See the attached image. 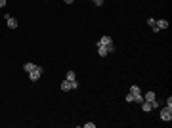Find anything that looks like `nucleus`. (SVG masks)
<instances>
[{
    "label": "nucleus",
    "mask_w": 172,
    "mask_h": 128,
    "mask_svg": "<svg viewBox=\"0 0 172 128\" xmlns=\"http://www.w3.org/2000/svg\"><path fill=\"white\" fill-rule=\"evenodd\" d=\"M161 119H163L165 122H170L172 121V107H168V105H166V107L161 111Z\"/></svg>",
    "instance_id": "1"
},
{
    "label": "nucleus",
    "mask_w": 172,
    "mask_h": 128,
    "mask_svg": "<svg viewBox=\"0 0 172 128\" xmlns=\"http://www.w3.org/2000/svg\"><path fill=\"white\" fill-rule=\"evenodd\" d=\"M40 77H42V67H37L35 71H31V73H29V78H31L33 82H37Z\"/></svg>",
    "instance_id": "2"
},
{
    "label": "nucleus",
    "mask_w": 172,
    "mask_h": 128,
    "mask_svg": "<svg viewBox=\"0 0 172 128\" xmlns=\"http://www.w3.org/2000/svg\"><path fill=\"white\" fill-rule=\"evenodd\" d=\"M98 44H100V46H109V44H113V38L105 34V36H102V38H100V42H98Z\"/></svg>",
    "instance_id": "3"
},
{
    "label": "nucleus",
    "mask_w": 172,
    "mask_h": 128,
    "mask_svg": "<svg viewBox=\"0 0 172 128\" xmlns=\"http://www.w3.org/2000/svg\"><path fill=\"white\" fill-rule=\"evenodd\" d=\"M155 27H157L159 31H163V29L168 27V21H166V19H157V21H155Z\"/></svg>",
    "instance_id": "4"
},
{
    "label": "nucleus",
    "mask_w": 172,
    "mask_h": 128,
    "mask_svg": "<svg viewBox=\"0 0 172 128\" xmlns=\"http://www.w3.org/2000/svg\"><path fill=\"white\" fill-rule=\"evenodd\" d=\"M109 52H107V46H100L98 44V56H102V58H105Z\"/></svg>",
    "instance_id": "5"
},
{
    "label": "nucleus",
    "mask_w": 172,
    "mask_h": 128,
    "mask_svg": "<svg viewBox=\"0 0 172 128\" xmlns=\"http://www.w3.org/2000/svg\"><path fill=\"white\" fill-rule=\"evenodd\" d=\"M140 105H141V109H143L145 113H149V111H153V105H151V101H141Z\"/></svg>",
    "instance_id": "6"
},
{
    "label": "nucleus",
    "mask_w": 172,
    "mask_h": 128,
    "mask_svg": "<svg viewBox=\"0 0 172 128\" xmlns=\"http://www.w3.org/2000/svg\"><path fill=\"white\" fill-rule=\"evenodd\" d=\"M8 27H10V29H15V27H17V19L10 15V17H8Z\"/></svg>",
    "instance_id": "7"
},
{
    "label": "nucleus",
    "mask_w": 172,
    "mask_h": 128,
    "mask_svg": "<svg viewBox=\"0 0 172 128\" xmlns=\"http://www.w3.org/2000/svg\"><path fill=\"white\" fill-rule=\"evenodd\" d=\"M143 101H155V92H147L145 96H143Z\"/></svg>",
    "instance_id": "8"
},
{
    "label": "nucleus",
    "mask_w": 172,
    "mask_h": 128,
    "mask_svg": "<svg viewBox=\"0 0 172 128\" xmlns=\"http://www.w3.org/2000/svg\"><path fill=\"white\" fill-rule=\"evenodd\" d=\"M37 67H38V65H35V63H25V65H23V69H25L27 73H31V71H35Z\"/></svg>",
    "instance_id": "9"
},
{
    "label": "nucleus",
    "mask_w": 172,
    "mask_h": 128,
    "mask_svg": "<svg viewBox=\"0 0 172 128\" xmlns=\"http://www.w3.org/2000/svg\"><path fill=\"white\" fill-rule=\"evenodd\" d=\"M130 94H134V96H138V94H141V90H140V86H130Z\"/></svg>",
    "instance_id": "10"
},
{
    "label": "nucleus",
    "mask_w": 172,
    "mask_h": 128,
    "mask_svg": "<svg viewBox=\"0 0 172 128\" xmlns=\"http://www.w3.org/2000/svg\"><path fill=\"white\" fill-rule=\"evenodd\" d=\"M65 78H67V80H76V77H75V73H73V71H67Z\"/></svg>",
    "instance_id": "11"
},
{
    "label": "nucleus",
    "mask_w": 172,
    "mask_h": 128,
    "mask_svg": "<svg viewBox=\"0 0 172 128\" xmlns=\"http://www.w3.org/2000/svg\"><path fill=\"white\" fill-rule=\"evenodd\" d=\"M134 101L141 103V101H143V96H141V94H138V96H134Z\"/></svg>",
    "instance_id": "12"
},
{
    "label": "nucleus",
    "mask_w": 172,
    "mask_h": 128,
    "mask_svg": "<svg viewBox=\"0 0 172 128\" xmlns=\"http://www.w3.org/2000/svg\"><path fill=\"white\" fill-rule=\"evenodd\" d=\"M126 101H128V103L134 101V94H130V92H128V94H126Z\"/></svg>",
    "instance_id": "13"
},
{
    "label": "nucleus",
    "mask_w": 172,
    "mask_h": 128,
    "mask_svg": "<svg viewBox=\"0 0 172 128\" xmlns=\"http://www.w3.org/2000/svg\"><path fill=\"white\" fill-rule=\"evenodd\" d=\"M155 21H157V19H153V17H151V19H147V25H149V27H155Z\"/></svg>",
    "instance_id": "14"
},
{
    "label": "nucleus",
    "mask_w": 172,
    "mask_h": 128,
    "mask_svg": "<svg viewBox=\"0 0 172 128\" xmlns=\"http://www.w3.org/2000/svg\"><path fill=\"white\" fill-rule=\"evenodd\" d=\"M166 105H168V107H172V97H170V96L166 97Z\"/></svg>",
    "instance_id": "15"
},
{
    "label": "nucleus",
    "mask_w": 172,
    "mask_h": 128,
    "mask_svg": "<svg viewBox=\"0 0 172 128\" xmlns=\"http://www.w3.org/2000/svg\"><path fill=\"white\" fill-rule=\"evenodd\" d=\"M92 2H94L96 6H102V4H103V0H92Z\"/></svg>",
    "instance_id": "16"
},
{
    "label": "nucleus",
    "mask_w": 172,
    "mask_h": 128,
    "mask_svg": "<svg viewBox=\"0 0 172 128\" xmlns=\"http://www.w3.org/2000/svg\"><path fill=\"white\" fill-rule=\"evenodd\" d=\"M107 52H109V54H111V52H115V46H113V44H109V46H107Z\"/></svg>",
    "instance_id": "17"
},
{
    "label": "nucleus",
    "mask_w": 172,
    "mask_h": 128,
    "mask_svg": "<svg viewBox=\"0 0 172 128\" xmlns=\"http://www.w3.org/2000/svg\"><path fill=\"white\" fill-rule=\"evenodd\" d=\"M8 4V0H0V8H4Z\"/></svg>",
    "instance_id": "18"
},
{
    "label": "nucleus",
    "mask_w": 172,
    "mask_h": 128,
    "mask_svg": "<svg viewBox=\"0 0 172 128\" xmlns=\"http://www.w3.org/2000/svg\"><path fill=\"white\" fill-rule=\"evenodd\" d=\"M65 4H73V2H75V0H63Z\"/></svg>",
    "instance_id": "19"
}]
</instances>
